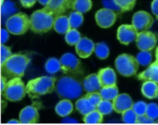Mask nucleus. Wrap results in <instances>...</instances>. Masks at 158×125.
<instances>
[{
    "label": "nucleus",
    "instance_id": "f257e3e1",
    "mask_svg": "<svg viewBox=\"0 0 158 125\" xmlns=\"http://www.w3.org/2000/svg\"><path fill=\"white\" fill-rule=\"evenodd\" d=\"M30 62L31 58L27 54H14L5 63L1 65V76L7 80L22 78Z\"/></svg>",
    "mask_w": 158,
    "mask_h": 125
},
{
    "label": "nucleus",
    "instance_id": "f03ea898",
    "mask_svg": "<svg viewBox=\"0 0 158 125\" xmlns=\"http://www.w3.org/2000/svg\"><path fill=\"white\" fill-rule=\"evenodd\" d=\"M31 29L37 34L47 33L54 27L55 21L57 18L46 8L34 12L31 16Z\"/></svg>",
    "mask_w": 158,
    "mask_h": 125
},
{
    "label": "nucleus",
    "instance_id": "7ed1b4c3",
    "mask_svg": "<svg viewBox=\"0 0 158 125\" xmlns=\"http://www.w3.org/2000/svg\"><path fill=\"white\" fill-rule=\"evenodd\" d=\"M83 88V86L78 79L73 75H68L58 80L56 91L60 97L73 99L80 97Z\"/></svg>",
    "mask_w": 158,
    "mask_h": 125
},
{
    "label": "nucleus",
    "instance_id": "20e7f679",
    "mask_svg": "<svg viewBox=\"0 0 158 125\" xmlns=\"http://www.w3.org/2000/svg\"><path fill=\"white\" fill-rule=\"evenodd\" d=\"M55 83L56 78L54 77L42 76L31 79L26 86L27 94L32 99L50 94L54 91Z\"/></svg>",
    "mask_w": 158,
    "mask_h": 125
},
{
    "label": "nucleus",
    "instance_id": "39448f33",
    "mask_svg": "<svg viewBox=\"0 0 158 125\" xmlns=\"http://www.w3.org/2000/svg\"><path fill=\"white\" fill-rule=\"evenodd\" d=\"M6 27L11 34L21 35L31 28V19L23 13H16L7 19Z\"/></svg>",
    "mask_w": 158,
    "mask_h": 125
},
{
    "label": "nucleus",
    "instance_id": "423d86ee",
    "mask_svg": "<svg viewBox=\"0 0 158 125\" xmlns=\"http://www.w3.org/2000/svg\"><path fill=\"white\" fill-rule=\"evenodd\" d=\"M139 65L136 58L129 54H122L115 60V67L118 73L126 77L135 75L139 69Z\"/></svg>",
    "mask_w": 158,
    "mask_h": 125
},
{
    "label": "nucleus",
    "instance_id": "0eeeda50",
    "mask_svg": "<svg viewBox=\"0 0 158 125\" xmlns=\"http://www.w3.org/2000/svg\"><path fill=\"white\" fill-rule=\"evenodd\" d=\"M26 94V87L21 78L9 80L3 93H2V95L5 96L6 99L13 102L20 101Z\"/></svg>",
    "mask_w": 158,
    "mask_h": 125
},
{
    "label": "nucleus",
    "instance_id": "6e6552de",
    "mask_svg": "<svg viewBox=\"0 0 158 125\" xmlns=\"http://www.w3.org/2000/svg\"><path fill=\"white\" fill-rule=\"evenodd\" d=\"M61 70L62 72L68 75H80L83 73L82 62L74 54L66 53L62 56L60 59Z\"/></svg>",
    "mask_w": 158,
    "mask_h": 125
},
{
    "label": "nucleus",
    "instance_id": "1a4fd4ad",
    "mask_svg": "<svg viewBox=\"0 0 158 125\" xmlns=\"http://www.w3.org/2000/svg\"><path fill=\"white\" fill-rule=\"evenodd\" d=\"M132 23L139 33L147 31L153 25V18L147 12L138 11L132 16Z\"/></svg>",
    "mask_w": 158,
    "mask_h": 125
},
{
    "label": "nucleus",
    "instance_id": "9d476101",
    "mask_svg": "<svg viewBox=\"0 0 158 125\" xmlns=\"http://www.w3.org/2000/svg\"><path fill=\"white\" fill-rule=\"evenodd\" d=\"M135 42L137 47L141 51H150L155 47L157 40L153 33L143 31L139 33Z\"/></svg>",
    "mask_w": 158,
    "mask_h": 125
},
{
    "label": "nucleus",
    "instance_id": "9b49d317",
    "mask_svg": "<svg viewBox=\"0 0 158 125\" xmlns=\"http://www.w3.org/2000/svg\"><path fill=\"white\" fill-rule=\"evenodd\" d=\"M138 31L132 25H121L117 31V38L119 42L125 45H128L131 42L136 40Z\"/></svg>",
    "mask_w": 158,
    "mask_h": 125
},
{
    "label": "nucleus",
    "instance_id": "f8f14e48",
    "mask_svg": "<svg viewBox=\"0 0 158 125\" xmlns=\"http://www.w3.org/2000/svg\"><path fill=\"white\" fill-rule=\"evenodd\" d=\"M73 1L70 0H50L48 3L44 6L48 11L53 13L56 18L62 16V13H65L69 9L73 8Z\"/></svg>",
    "mask_w": 158,
    "mask_h": 125
},
{
    "label": "nucleus",
    "instance_id": "ddd939ff",
    "mask_svg": "<svg viewBox=\"0 0 158 125\" xmlns=\"http://www.w3.org/2000/svg\"><path fill=\"white\" fill-rule=\"evenodd\" d=\"M95 19L98 26L102 28H108L115 22L116 14L114 11L104 8L97 12Z\"/></svg>",
    "mask_w": 158,
    "mask_h": 125
},
{
    "label": "nucleus",
    "instance_id": "4468645a",
    "mask_svg": "<svg viewBox=\"0 0 158 125\" xmlns=\"http://www.w3.org/2000/svg\"><path fill=\"white\" fill-rule=\"evenodd\" d=\"M114 111L118 114H122L124 111L132 108L133 101L131 96L126 93L118 94L113 99Z\"/></svg>",
    "mask_w": 158,
    "mask_h": 125
},
{
    "label": "nucleus",
    "instance_id": "2eb2a0df",
    "mask_svg": "<svg viewBox=\"0 0 158 125\" xmlns=\"http://www.w3.org/2000/svg\"><path fill=\"white\" fill-rule=\"evenodd\" d=\"M95 49V44L87 38H82L76 45L77 54L82 58L90 57Z\"/></svg>",
    "mask_w": 158,
    "mask_h": 125
},
{
    "label": "nucleus",
    "instance_id": "dca6fc26",
    "mask_svg": "<svg viewBox=\"0 0 158 125\" xmlns=\"http://www.w3.org/2000/svg\"><path fill=\"white\" fill-rule=\"evenodd\" d=\"M39 120V114L36 107L27 106L20 113V121L21 123H36Z\"/></svg>",
    "mask_w": 158,
    "mask_h": 125
},
{
    "label": "nucleus",
    "instance_id": "f3484780",
    "mask_svg": "<svg viewBox=\"0 0 158 125\" xmlns=\"http://www.w3.org/2000/svg\"><path fill=\"white\" fill-rule=\"evenodd\" d=\"M98 75L99 77L100 82L102 87L116 85L117 77L114 69L111 68H101L98 71Z\"/></svg>",
    "mask_w": 158,
    "mask_h": 125
},
{
    "label": "nucleus",
    "instance_id": "a211bd4d",
    "mask_svg": "<svg viewBox=\"0 0 158 125\" xmlns=\"http://www.w3.org/2000/svg\"><path fill=\"white\" fill-rule=\"evenodd\" d=\"M138 79L143 81H153L158 84V61L150 64L148 68L139 74Z\"/></svg>",
    "mask_w": 158,
    "mask_h": 125
},
{
    "label": "nucleus",
    "instance_id": "6ab92c4d",
    "mask_svg": "<svg viewBox=\"0 0 158 125\" xmlns=\"http://www.w3.org/2000/svg\"><path fill=\"white\" fill-rule=\"evenodd\" d=\"M83 89L87 93H92L102 88L98 74H90L83 81Z\"/></svg>",
    "mask_w": 158,
    "mask_h": 125
},
{
    "label": "nucleus",
    "instance_id": "aec40b11",
    "mask_svg": "<svg viewBox=\"0 0 158 125\" xmlns=\"http://www.w3.org/2000/svg\"><path fill=\"white\" fill-rule=\"evenodd\" d=\"M143 95L148 99H155L158 96V84L153 81H145L141 88Z\"/></svg>",
    "mask_w": 158,
    "mask_h": 125
},
{
    "label": "nucleus",
    "instance_id": "412c9836",
    "mask_svg": "<svg viewBox=\"0 0 158 125\" xmlns=\"http://www.w3.org/2000/svg\"><path fill=\"white\" fill-rule=\"evenodd\" d=\"M73 111V105L69 99L59 101L56 106V112L61 117H66Z\"/></svg>",
    "mask_w": 158,
    "mask_h": 125
},
{
    "label": "nucleus",
    "instance_id": "4be33fe9",
    "mask_svg": "<svg viewBox=\"0 0 158 125\" xmlns=\"http://www.w3.org/2000/svg\"><path fill=\"white\" fill-rule=\"evenodd\" d=\"M76 108H77V110L80 114L84 116L88 114L89 113L92 112L93 111L97 110V107L94 105H93L84 96L77 101V103H76Z\"/></svg>",
    "mask_w": 158,
    "mask_h": 125
},
{
    "label": "nucleus",
    "instance_id": "5701e85b",
    "mask_svg": "<svg viewBox=\"0 0 158 125\" xmlns=\"http://www.w3.org/2000/svg\"><path fill=\"white\" fill-rule=\"evenodd\" d=\"M54 29L59 34H66L71 30L69 19L66 16H61L55 21Z\"/></svg>",
    "mask_w": 158,
    "mask_h": 125
},
{
    "label": "nucleus",
    "instance_id": "b1692460",
    "mask_svg": "<svg viewBox=\"0 0 158 125\" xmlns=\"http://www.w3.org/2000/svg\"><path fill=\"white\" fill-rule=\"evenodd\" d=\"M100 94L103 99L113 100L118 95V88L116 85L102 87L100 89Z\"/></svg>",
    "mask_w": 158,
    "mask_h": 125
},
{
    "label": "nucleus",
    "instance_id": "393cba45",
    "mask_svg": "<svg viewBox=\"0 0 158 125\" xmlns=\"http://www.w3.org/2000/svg\"><path fill=\"white\" fill-rule=\"evenodd\" d=\"M91 7L92 2L90 0H76L73 1L72 9L80 13H85L88 12Z\"/></svg>",
    "mask_w": 158,
    "mask_h": 125
},
{
    "label": "nucleus",
    "instance_id": "a878e982",
    "mask_svg": "<svg viewBox=\"0 0 158 125\" xmlns=\"http://www.w3.org/2000/svg\"><path fill=\"white\" fill-rule=\"evenodd\" d=\"M15 8V4L13 2H10V1H1V16H2V22L6 18L8 17L9 16L12 14L13 12L16 11Z\"/></svg>",
    "mask_w": 158,
    "mask_h": 125
},
{
    "label": "nucleus",
    "instance_id": "bb28decb",
    "mask_svg": "<svg viewBox=\"0 0 158 125\" xmlns=\"http://www.w3.org/2000/svg\"><path fill=\"white\" fill-rule=\"evenodd\" d=\"M83 121L86 123H101L103 121V114L98 110H95L85 115Z\"/></svg>",
    "mask_w": 158,
    "mask_h": 125
},
{
    "label": "nucleus",
    "instance_id": "cd10ccee",
    "mask_svg": "<svg viewBox=\"0 0 158 125\" xmlns=\"http://www.w3.org/2000/svg\"><path fill=\"white\" fill-rule=\"evenodd\" d=\"M45 70L51 74H54L58 72L61 70V62L60 60L56 58H48L46 62Z\"/></svg>",
    "mask_w": 158,
    "mask_h": 125
},
{
    "label": "nucleus",
    "instance_id": "c85d7f7f",
    "mask_svg": "<svg viewBox=\"0 0 158 125\" xmlns=\"http://www.w3.org/2000/svg\"><path fill=\"white\" fill-rule=\"evenodd\" d=\"M65 41L69 45H77L81 40V35L80 32L76 29H71L65 34Z\"/></svg>",
    "mask_w": 158,
    "mask_h": 125
},
{
    "label": "nucleus",
    "instance_id": "c756f323",
    "mask_svg": "<svg viewBox=\"0 0 158 125\" xmlns=\"http://www.w3.org/2000/svg\"><path fill=\"white\" fill-rule=\"evenodd\" d=\"M69 23L71 26V29H76L80 27L83 22V16L82 13H78V12L73 11L70 13L69 16Z\"/></svg>",
    "mask_w": 158,
    "mask_h": 125
},
{
    "label": "nucleus",
    "instance_id": "7c9ffc66",
    "mask_svg": "<svg viewBox=\"0 0 158 125\" xmlns=\"http://www.w3.org/2000/svg\"><path fill=\"white\" fill-rule=\"evenodd\" d=\"M94 52L98 58L105 59L109 55V48L105 43H98L95 44Z\"/></svg>",
    "mask_w": 158,
    "mask_h": 125
},
{
    "label": "nucleus",
    "instance_id": "2f4dec72",
    "mask_svg": "<svg viewBox=\"0 0 158 125\" xmlns=\"http://www.w3.org/2000/svg\"><path fill=\"white\" fill-rule=\"evenodd\" d=\"M97 110L100 111L103 115H107V114H111L112 111H114L113 103L111 100L102 99L101 102L97 107Z\"/></svg>",
    "mask_w": 158,
    "mask_h": 125
},
{
    "label": "nucleus",
    "instance_id": "473e14b6",
    "mask_svg": "<svg viewBox=\"0 0 158 125\" xmlns=\"http://www.w3.org/2000/svg\"><path fill=\"white\" fill-rule=\"evenodd\" d=\"M138 115L132 110V108L127 110L122 113V120L125 123H136Z\"/></svg>",
    "mask_w": 158,
    "mask_h": 125
},
{
    "label": "nucleus",
    "instance_id": "72a5a7b5",
    "mask_svg": "<svg viewBox=\"0 0 158 125\" xmlns=\"http://www.w3.org/2000/svg\"><path fill=\"white\" fill-rule=\"evenodd\" d=\"M136 59L141 65H148L152 62V54L150 51H141L137 54Z\"/></svg>",
    "mask_w": 158,
    "mask_h": 125
},
{
    "label": "nucleus",
    "instance_id": "f704fd0d",
    "mask_svg": "<svg viewBox=\"0 0 158 125\" xmlns=\"http://www.w3.org/2000/svg\"><path fill=\"white\" fill-rule=\"evenodd\" d=\"M118 5L121 8V11L126 12L132 10L135 6V0H116Z\"/></svg>",
    "mask_w": 158,
    "mask_h": 125
},
{
    "label": "nucleus",
    "instance_id": "c9c22d12",
    "mask_svg": "<svg viewBox=\"0 0 158 125\" xmlns=\"http://www.w3.org/2000/svg\"><path fill=\"white\" fill-rule=\"evenodd\" d=\"M147 105L148 104L143 101H139V102L133 103L132 108L138 116L143 115V114H146V112H147Z\"/></svg>",
    "mask_w": 158,
    "mask_h": 125
},
{
    "label": "nucleus",
    "instance_id": "e433bc0d",
    "mask_svg": "<svg viewBox=\"0 0 158 125\" xmlns=\"http://www.w3.org/2000/svg\"><path fill=\"white\" fill-rule=\"evenodd\" d=\"M85 98L88 99L90 103H91L93 105H94L95 107H98V104L101 102L102 100V97H101L100 93L98 92H92V93H87L84 96Z\"/></svg>",
    "mask_w": 158,
    "mask_h": 125
},
{
    "label": "nucleus",
    "instance_id": "4c0bfd02",
    "mask_svg": "<svg viewBox=\"0 0 158 125\" xmlns=\"http://www.w3.org/2000/svg\"><path fill=\"white\" fill-rule=\"evenodd\" d=\"M148 117L150 118L156 120L158 118V104L155 103H151L147 105V112H146Z\"/></svg>",
    "mask_w": 158,
    "mask_h": 125
},
{
    "label": "nucleus",
    "instance_id": "58836bf2",
    "mask_svg": "<svg viewBox=\"0 0 158 125\" xmlns=\"http://www.w3.org/2000/svg\"><path fill=\"white\" fill-rule=\"evenodd\" d=\"M12 55L13 54L10 47L4 44H1V65L5 63Z\"/></svg>",
    "mask_w": 158,
    "mask_h": 125
},
{
    "label": "nucleus",
    "instance_id": "ea45409f",
    "mask_svg": "<svg viewBox=\"0 0 158 125\" xmlns=\"http://www.w3.org/2000/svg\"><path fill=\"white\" fill-rule=\"evenodd\" d=\"M102 4L105 9L111 10V11H121V8L116 2V0L114 1H102Z\"/></svg>",
    "mask_w": 158,
    "mask_h": 125
},
{
    "label": "nucleus",
    "instance_id": "a19ab883",
    "mask_svg": "<svg viewBox=\"0 0 158 125\" xmlns=\"http://www.w3.org/2000/svg\"><path fill=\"white\" fill-rule=\"evenodd\" d=\"M155 123L154 120L150 118V117L147 115V114H143V115H139L137 117L136 123Z\"/></svg>",
    "mask_w": 158,
    "mask_h": 125
},
{
    "label": "nucleus",
    "instance_id": "79ce46f5",
    "mask_svg": "<svg viewBox=\"0 0 158 125\" xmlns=\"http://www.w3.org/2000/svg\"><path fill=\"white\" fill-rule=\"evenodd\" d=\"M10 35H9V31L6 29L2 28L1 30V44H4L7 41H8Z\"/></svg>",
    "mask_w": 158,
    "mask_h": 125
},
{
    "label": "nucleus",
    "instance_id": "37998d69",
    "mask_svg": "<svg viewBox=\"0 0 158 125\" xmlns=\"http://www.w3.org/2000/svg\"><path fill=\"white\" fill-rule=\"evenodd\" d=\"M152 13L156 16V20H158V0H154L151 3Z\"/></svg>",
    "mask_w": 158,
    "mask_h": 125
},
{
    "label": "nucleus",
    "instance_id": "c03bdc74",
    "mask_svg": "<svg viewBox=\"0 0 158 125\" xmlns=\"http://www.w3.org/2000/svg\"><path fill=\"white\" fill-rule=\"evenodd\" d=\"M36 1L35 0H21L20 3L25 8H31L35 4Z\"/></svg>",
    "mask_w": 158,
    "mask_h": 125
},
{
    "label": "nucleus",
    "instance_id": "a18cd8bd",
    "mask_svg": "<svg viewBox=\"0 0 158 125\" xmlns=\"http://www.w3.org/2000/svg\"><path fill=\"white\" fill-rule=\"evenodd\" d=\"M7 79L4 78L3 76H1V93H3L4 89H5L6 86Z\"/></svg>",
    "mask_w": 158,
    "mask_h": 125
},
{
    "label": "nucleus",
    "instance_id": "49530a36",
    "mask_svg": "<svg viewBox=\"0 0 158 125\" xmlns=\"http://www.w3.org/2000/svg\"><path fill=\"white\" fill-rule=\"evenodd\" d=\"M62 123H77L78 121L76 120L75 119H73V118H65L62 121Z\"/></svg>",
    "mask_w": 158,
    "mask_h": 125
},
{
    "label": "nucleus",
    "instance_id": "de8ad7c7",
    "mask_svg": "<svg viewBox=\"0 0 158 125\" xmlns=\"http://www.w3.org/2000/svg\"><path fill=\"white\" fill-rule=\"evenodd\" d=\"M48 2H49L48 0H44V1H43V0H40V1H39L40 3L42 4V5H44V6H45L47 5L48 3Z\"/></svg>",
    "mask_w": 158,
    "mask_h": 125
},
{
    "label": "nucleus",
    "instance_id": "09e8293b",
    "mask_svg": "<svg viewBox=\"0 0 158 125\" xmlns=\"http://www.w3.org/2000/svg\"><path fill=\"white\" fill-rule=\"evenodd\" d=\"M20 123V120H11L8 122V123Z\"/></svg>",
    "mask_w": 158,
    "mask_h": 125
},
{
    "label": "nucleus",
    "instance_id": "8fccbe9b",
    "mask_svg": "<svg viewBox=\"0 0 158 125\" xmlns=\"http://www.w3.org/2000/svg\"><path fill=\"white\" fill-rule=\"evenodd\" d=\"M156 60L158 61V47H156Z\"/></svg>",
    "mask_w": 158,
    "mask_h": 125
},
{
    "label": "nucleus",
    "instance_id": "3c124183",
    "mask_svg": "<svg viewBox=\"0 0 158 125\" xmlns=\"http://www.w3.org/2000/svg\"><path fill=\"white\" fill-rule=\"evenodd\" d=\"M156 123H158V120H156Z\"/></svg>",
    "mask_w": 158,
    "mask_h": 125
},
{
    "label": "nucleus",
    "instance_id": "603ef678",
    "mask_svg": "<svg viewBox=\"0 0 158 125\" xmlns=\"http://www.w3.org/2000/svg\"><path fill=\"white\" fill-rule=\"evenodd\" d=\"M157 97H158V96H157Z\"/></svg>",
    "mask_w": 158,
    "mask_h": 125
}]
</instances>
